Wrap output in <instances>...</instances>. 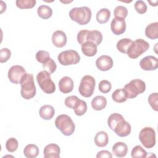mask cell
I'll use <instances>...</instances> for the list:
<instances>
[{"mask_svg": "<svg viewBox=\"0 0 158 158\" xmlns=\"http://www.w3.org/2000/svg\"><path fill=\"white\" fill-rule=\"evenodd\" d=\"M35 57L36 60L43 64L46 60L50 58V55L49 53L46 51L40 50L36 52Z\"/></svg>", "mask_w": 158, "mask_h": 158, "instance_id": "obj_39", "label": "cell"}, {"mask_svg": "<svg viewBox=\"0 0 158 158\" xmlns=\"http://www.w3.org/2000/svg\"><path fill=\"white\" fill-rule=\"evenodd\" d=\"M26 73L25 69L19 65L12 66L8 71L7 76L9 81L14 84H19L20 83L22 78Z\"/></svg>", "mask_w": 158, "mask_h": 158, "instance_id": "obj_10", "label": "cell"}, {"mask_svg": "<svg viewBox=\"0 0 158 158\" xmlns=\"http://www.w3.org/2000/svg\"><path fill=\"white\" fill-rule=\"evenodd\" d=\"M92 108L95 110H101L104 109L107 105V99L102 96H97L94 97L91 102Z\"/></svg>", "mask_w": 158, "mask_h": 158, "instance_id": "obj_23", "label": "cell"}, {"mask_svg": "<svg viewBox=\"0 0 158 158\" xmlns=\"http://www.w3.org/2000/svg\"><path fill=\"white\" fill-rule=\"evenodd\" d=\"M11 56V52L8 48H2L0 51V62H6Z\"/></svg>", "mask_w": 158, "mask_h": 158, "instance_id": "obj_42", "label": "cell"}, {"mask_svg": "<svg viewBox=\"0 0 158 158\" xmlns=\"http://www.w3.org/2000/svg\"><path fill=\"white\" fill-rule=\"evenodd\" d=\"M37 13L40 18L43 19H48L52 15V10L48 6L41 5L38 7Z\"/></svg>", "mask_w": 158, "mask_h": 158, "instance_id": "obj_28", "label": "cell"}, {"mask_svg": "<svg viewBox=\"0 0 158 158\" xmlns=\"http://www.w3.org/2000/svg\"><path fill=\"white\" fill-rule=\"evenodd\" d=\"M67 41L65 33L62 30H56L52 33V42L57 48H63Z\"/></svg>", "mask_w": 158, "mask_h": 158, "instance_id": "obj_16", "label": "cell"}, {"mask_svg": "<svg viewBox=\"0 0 158 158\" xmlns=\"http://www.w3.org/2000/svg\"><path fill=\"white\" fill-rule=\"evenodd\" d=\"M20 84L21 85L20 94L23 98L28 100L35 96L36 89L33 74L26 73L22 78Z\"/></svg>", "mask_w": 158, "mask_h": 158, "instance_id": "obj_1", "label": "cell"}, {"mask_svg": "<svg viewBox=\"0 0 158 158\" xmlns=\"http://www.w3.org/2000/svg\"><path fill=\"white\" fill-rule=\"evenodd\" d=\"M96 81L93 77L86 75L82 77L78 87L80 94L85 98L91 97L94 91Z\"/></svg>", "mask_w": 158, "mask_h": 158, "instance_id": "obj_7", "label": "cell"}, {"mask_svg": "<svg viewBox=\"0 0 158 158\" xmlns=\"http://www.w3.org/2000/svg\"><path fill=\"white\" fill-rule=\"evenodd\" d=\"M139 139L146 148H152L156 144L155 130L149 127L143 128L139 133Z\"/></svg>", "mask_w": 158, "mask_h": 158, "instance_id": "obj_8", "label": "cell"}, {"mask_svg": "<svg viewBox=\"0 0 158 158\" xmlns=\"http://www.w3.org/2000/svg\"><path fill=\"white\" fill-rule=\"evenodd\" d=\"M145 35L151 40H156L158 38V22L149 23L145 29Z\"/></svg>", "mask_w": 158, "mask_h": 158, "instance_id": "obj_22", "label": "cell"}, {"mask_svg": "<svg viewBox=\"0 0 158 158\" xmlns=\"http://www.w3.org/2000/svg\"><path fill=\"white\" fill-rule=\"evenodd\" d=\"M72 20L76 22L80 25L88 24L91 19L92 13L91 9L86 6L72 8L69 13Z\"/></svg>", "mask_w": 158, "mask_h": 158, "instance_id": "obj_2", "label": "cell"}, {"mask_svg": "<svg viewBox=\"0 0 158 158\" xmlns=\"http://www.w3.org/2000/svg\"><path fill=\"white\" fill-rule=\"evenodd\" d=\"M112 32L115 35H120L126 30V22L125 19L114 18L110 23Z\"/></svg>", "mask_w": 158, "mask_h": 158, "instance_id": "obj_14", "label": "cell"}, {"mask_svg": "<svg viewBox=\"0 0 158 158\" xmlns=\"http://www.w3.org/2000/svg\"><path fill=\"white\" fill-rule=\"evenodd\" d=\"M88 31L89 30H81L78 33L77 38L79 44H82L86 41V36L88 35Z\"/></svg>", "mask_w": 158, "mask_h": 158, "instance_id": "obj_43", "label": "cell"}, {"mask_svg": "<svg viewBox=\"0 0 158 158\" xmlns=\"http://www.w3.org/2000/svg\"><path fill=\"white\" fill-rule=\"evenodd\" d=\"M87 104L86 102L81 99H80L74 108L73 109L75 114L78 116H81L84 115L87 110Z\"/></svg>", "mask_w": 158, "mask_h": 158, "instance_id": "obj_31", "label": "cell"}, {"mask_svg": "<svg viewBox=\"0 0 158 158\" xmlns=\"http://www.w3.org/2000/svg\"><path fill=\"white\" fill-rule=\"evenodd\" d=\"M110 17V11L107 8L101 9L96 14V19L99 23L103 24L108 22Z\"/></svg>", "mask_w": 158, "mask_h": 158, "instance_id": "obj_25", "label": "cell"}, {"mask_svg": "<svg viewBox=\"0 0 158 158\" xmlns=\"http://www.w3.org/2000/svg\"><path fill=\"white\" fill-rule=\"evenodd\" d=\"M81 51L83 54L88 57H93L97 53V46L89 41H86L81 44Z\"/></svg>", "mask_w": 158, "mask_h": 158, "instance_id": "obj_20", "label": "cell"}, {"mask_svg": "<svg viewBox=\"0 0 158 158\" xmlns=\"http://www.w3.org/2000/svg\"><path fill=\"white\" fill-rule=\"evenodd\" d=\"M51 74L45 70L40 72L36 75V81L43 92L52 94L56 90V85L51 80Z\"/></svg>", "mask_w": 158, "mask_h": 158, "instance_id": "obj_5", "label": "cell"}, {"mask_svg": "<svg viewBox=\"0 0 158 158\" xmlns=\"http://www.w3.org/2000/svg\"><path fill=\"white\" fill-rule=\"evenodd\" d=\"M112 88L111 83L107 80H101L98 86L99 90L102 93H109Z\"/></svg>", "mask_w": 158, "mask_h": 158, "instance_id": "obj_37", "label": "cell"}, {"mask_svg": "<svg viewBox=\"0 0 158 158\" xmlns=\"http://www.w3.org/2000/svg\"><path fill=\"white\" fill-rule=\"evenodd\" d=\"M132 40L130 38H122L118 40L117 43V49L122 53L127 54V51L132 43Z\"/></svg>", "mask_w": 158, "mask_h": 158, "instance_id": "obj_29", "label": "cell"}, {"mask_svg": "<svg viewBox=\"0 0 158 158\" xmlns=\"http://www.w3.org/2000/svg\"><path fill=\"white\" fill-rule=\"evenodd\" d=\"M149 48V44L143 39H136L132 41L128 51L127 55L131 59H136Z\"/></svg>", "mask_w": 158, "mask_h": 158, "instance_id": "obj_6", "label": "cell"}, {"mask_svg": "<svg viewBox=\"0 0 158 158\" xmlns=\"http://www.w3.org/2000/svg\"><path fill=\"white\" fill-rule=\"evenodd\" d=\"M54 108L51 105H44L39 110V115L40 117L44 120H51L54 115Z\"/></svg>", "mask_w": 158, "mask_h": 158, "instance_id": "obj_19", "label": "cell"}, {"mask_svg": "<svg viewBox=\"0 0 158 158\" xmlns=\"http://www.w3.org/2000/svg\"><path fill=\"white\" fill-rule=\"evenodd\" d=\"M131 127L130 124L125 120V119L118 122L114 130L116 135L120 137H125L129 135L131 133Z\"/></svg>", "mask_w": 158, "mask_h": 158, "instance_id": "obj_13", "label": "cell"}, {"mask_svg": "<svg viewBox=\"0 0 158 158\" xmlns=\"http://www.w3.org/2000/svg\"><path fill=\"white\" fill-rule=\"evenodd\" d=\"M18 147L19 143L15 138H10L6 142V148L10 152H15Z\"/></svg>", "mask_w": 158, "mask_h": 158, "instance_id": "obj_36", "label": "cell"}, {"mask_svg": "<svg viewBox=\"0 0 158 158\" xmlns=\"http://www.w3.org/2000/svg\"><path fill=\"white\" fill-rule=\"evenodd\" d=\"M57 59L62 65H75L80 61V56L77 51L70 49L60 52Z\"/></svg>", "mask_w": 158, "mask_h": 158, "instance_id": "obj_9", "label": "cell"}, {"mask_svg": "<svg viewBox=\"0 0 158 158\" xmlns=\"http://www.w3.org/2000/svg\"><path fill=\"white\" fill-rule=\"evenodd\" d=\"M139 66L144 70H155L158 67V59L152 56H146L140 60Z\"/></svg>", "mask_w": 158, "mask_h": 158, "instance_id": "obj_11", "label": "cell"}, {"mask_svg": "<svg viewBox=\"0 0 158 158\" xmlns=\"http://www.w3.org/2000/svg\"><path fill=\"white\" fill-rule=\"evenodd\" d=\"M36 3V0H17L15 4L20 9L33 8Z\"/></svg>", "mask_w": 158, "mask_h": 158, "instance_id": "obj_32", "label": "cell"}, {"mask_svg": "<svg viewBox=\"0 0 158 158\" xmlns=\"http://www.w3.org/2000/svg\"><path fill=\"white\" fill-rule=\"evenodd\" d=\"M123 117L118 113H114L110 115L107 119V125L109 127L114 131L116 125L121 120H123Z\"/></svg>", "mask_w": 158, "mask_h": 158, "instance_id": "obj_30", "label": "cell"}, {"mask_svg": "<svg viewBox=\"0 0 158 158\" xmlns=\"http://www.w3.org/2000/svg\"><path fill=\"white\" fill-rule=\"evenodd\" d=\"M115 18L125 19L128 15L127 9L123 6H117L114 10Z\"/></svg>", "mask_w": 158, "mask_h": 158, "instance_id": "obj_35", "label": "cell"}, {"mask_svg": "<svg viewBox=\"0 0 158 158\" xmlns=\"http://www.w3.org/2000/svg\"><path fill=\"white\" fill-rule=\"evenodd\" d=\"M135 10L139 14H143L147 11V6L146 3L141 0L136 1L134 4Z\"/></svg>", "mask_w": 158, "mask_h": 158, "instance_id": "obj_40", "label": "cell"}, {"mask_svg": "<svg viewBox=\"0 0 158 158\" xmlns=\"http://www.w3.org/2000/svg\"><path fill=\"white\" fill-rule=\"evenodd\" d=\"M1 13L2 14L4 11H5L6 10V3H4V4H3V1H1Z\"/></svg>", "mask_w": 158, "mask_h": 158, "instance_id": "obj_45", "label": "cell"}, {"mask_svg": "<svg viewBox=\"0 0 158 158\" xmlns=\"http://www.w3.org/2000/svg\"><path fill=\"white\" fill-rule=\"evenodd\" d=\"M127 96L129 99L136 98L146 90V83L140 79H133L126 84L123 88Z\"/></svg>", "mask_w": 158, "mask_h": 158, "instance_id": "obj_4", "label": "cell"}, {"mask_svg": "<svg viewBox=\"0 0 158 158\" xmlns=\"http://www.w3.org/2000/svg\"><path fill=\"white\" fill-rule=\"evenodd\" d=\"M102 35L101 33V31L96 30H89L86 40V41L91 42L98 46L102 41Z\"/></svg>", "mask_w": 158, "mask_h": 158, "instance_id": "obj_21", "label": "cell"}, {"mask_svg": "<svg viewBox=\"0 0 158 158\" xmlns=\"http://www.w3.org/2000/svg\"><path fill=\"white\" fill-rule=\"evenodd\" d=\"M109 143V137L107 133L104 131L98 132L94 137V143L98 147H104Z\"/></svg>", "mask_w": 158, "mask_h": 158, "instance_id": "obj_24", "label": "cell"}, {"mask_svg": "<svg viewBox=\"0 0 158 158\" xmlns=\"http://www.w3.org/2000/svg\"><path fill=\"white\" fill-rule=\"evenodd\" d=\"M60 147L54 143L46 145L43 151V154L45 158H59L60 157Z\"/></svg>", "mask_w": 158, "mask_h": 158, "instance_id": "obj_15", "label": "cell"}, {"mask_svg": "<svg viewBox=\"0 0 158 158\" xmlns=\"http://www.w3.org/2000/svg\"><path fill=\"white\" fill-rule=\"evenodd\" d=\"M148 102L152 109L155 111L158 110V94L157 93H151L148 97Z\"/></svg>", "mask_w": 158, "mask_h": 158, "instance_id": "obj_38", "label": "cell"}, {"mask_svg": "<svg viewBox=\"0 0 158 158\" xmlns=\"http://www.w3.org/2000/svg\"><path fill=\"white\" fill-rule=\"evenodd\" d=\"M79 100H80V99L77 96L72 95V96H67L65 99L64 103H65V105L67 107L70 108V109H73Z\"/></svg>", "mask_w": 158, "mask_h": 158, "instance_id": "obj_41", "label": "cell"}, {"mask_svg": "<svg viewBox=\"0 0 158 158\" xmlns=\"http://www.w3.org/2000/svg\"><path fill=\"white\" fill-rule=\"evenodd\" d=\"M97 158H112V153L107 150H102L98 152L96 155Z\"/></svg>", "mask_w": 158, "mask_h": 158, "instance_id": "obj_44", "label": "cell"}, {"mask_svg": "<svg viewBox=\"0 0 158 158\" xmlns=\"http://www.w3.org/2000/svg\"><path fill=\"white\" fill-rule=\"evenodd\" d=\"M58 85L60 91L62 93L67 94L70 93L73 90L74 85L73 81L70 77L65 76L59 80Z\"/></svg>", "mask_w": 158, "mask_h": 158, "instance_id": "obj_17", "label": "cell"}, {"mask_svg": "<svg viewBox=\"0 0 158 158\" xmlns=\"http://www.w3.org/2000/svg\"><path fill=\"white\" fill-rule=\"evenodd\" d=\"M113 60L111 57L107 55H102L96 60V65L101 71L109 70L113 67Z\"/></svg>", "mask_w": 158, "mask_h": 158, "instance_id": "obj_12", "label": "cell"}, {"mask_svg": "<svg viewBox=\"0 0 158 158\" xmlns=\"http://www.w3.org/2000/svg\"><path fill=\"white\" fill-rule=\"evenodd\" d=\"M55 126L65 136L72 135L75 129V125L72 119L66 114H61L56 117Z\"/></svg>", "mask_w": 158, "mask_h": 158, "instance_id": "obj_3", "label": "cell"}, {"mask_svg": "<svg viewBox=\"0 0 158 158\" xmlns=\"http://www.w3.org/2000/svg\"><path fill=\"white\" fill-rule=\"evenodd\" d=\"M112 98L114 101L117 103L124 102L128 99L123 88L117 89L112 94Z\"/></svg>", "mask_w": 158, "mask_h": 158, "instance_id": "obj_27", "label": "cell"}, {"mask_svg": "<svg viewBox=\"0 0 158 158\" xmlns=\"http://www.w3.org/2000/svg\"><path fill=\"white\" fill-rule=\"evenodd\" d=\"M23 154L27 158L36 157L39 154V149L35 144H27L23 149Z\"/></svg>", "mask_w": 158, "mask_h": 158, "instance_id": "obj_26", "label": "cell"}, {"mask_svg": "<svg viewBox=\"0 0 158 158\" xmlns=\"http://www.w3.org/2000/svg\"><path fill=\"white\" fill-rule=\"evenodd\" d=\"M43 67L44 70L51 74L56 71L57 69V65L55 61L50 57L43 64Z\"/></svg>", "mask_w": 158, "mask_h": 158, "instance_id": "obj_34", "label": "cell"}, {"mask_svg": "<svg viewBox=\"0 0 158 158\" xmlns=\"http://www.w3.org/2000/svg\"><path fill=\"white\" fill-rule=\"evenodd\" d=\"M131 156L133 158H144L147 157V152L140 145H137L132 149Z\"/></svg>", "mask_w": 158, "mask_h": 158, "instance_id": "obj_33", "label": "cell"}, {"mask_svg": "<svg viewBox=\"0 0 158 158\" xmlns=\"http://www.w3.org/2000/svg\"><path fill=\"white\" fill-rule=\"evenodd\" d=\"M112 153L117 157H125L128 152V146L123 142L115 143L112 148Z\"/></svg>", "mask_w": 158, "mask_h": 158, "instance_id": "obj_18", "label": "cell"}]
</instances>
